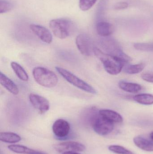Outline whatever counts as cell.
<instances>
[{
    "label": "cell",
    "mask_w": 153,
    "mask_h": 154,
    "mask_svg": "<svg viewBox=\"0 0 153 154\" xmlns=\"http://www.w3.org/2000/svg\"><path fill=\"white\" fill-rule=\"evenodd\" d=\"M98 0H80L79 7L82 11H87L92 8Z\"/></svg>",
    "instance_id": "obj_25"
},
{
    "label": "cell",
    "mask_w": 153,
    "mask_h": 154,
    "mask_svg": "<svg viewBox=\"0 0 153 154\" xmlns=\"http://www.w3.org/2000/svg\"><path fill=\"white\" fill-rule=\"evenodd\" d=\"M54 149L59 153L66 152H81L85 150L84 145L74 141H67L54 145Z\"/></svg>",
    "instance_id": "obj_9"
},
{
    "label": "cell",
    "mask_w": 153,
    "mask_h": 154,
    "mask_svg": "<svg viewBox=\"0 0 153 154\" xmlns=\"http://www.w3.org/2000/svg\"><path fill=\"white\" fill-rule=\"evenodd\" d=\"M63 154H81L77 153V152H66L63 153Z\"/></svg>",
    "instance_id": "obj_30"
},
{
    "label": "cell",
    "mask_w": 153,
    "mask_h": 154,
    "mask_svg": "<svg viewBox=\"0 0 153 154\" xmlns=\"http://www.w3.org/2000/svg\"><path fill=\"white\" fill-rule=\"evenodd\" d=\"M104 45L107 54L115 57L124 64H128L132 60V58L123 51L117 42L112 39H107L104 42Z\"/></svg>",
    "instance_id": "obj_5"
},
{
    "label": "cell",
    "mask_w": 153,
    "mask_h": 154,
    "mask_svg": "<svg viewBox=\"0 0 153 154\" xmlns=\"http://www.w3.org/2000/svg\"><path fill=\"white\" fill-rule=\"evenodd\" d=\"M93 53L103 64L105 70L111 75H117L123 70L125 64L115 57L97 48H94Z\"/></svg>",
    "instance_id": "obj_1"
},
{
    "label": "cell",
    "mask_w": 153,
    "mask_h": 154,
    "mask_svg": "<svg viewBox=\"0 0 153 154\" xmlns=\"http://www.w3.org/2000/svg\"><path fill=\"white\" fill-rule=\"evenodd\" d=\"M109 150L112 152L117 154H135L130 150L126 149L121 146L113 145L110 146L108 147Z\"/></svg>",
    "instance_id": "obj_23"
},
{
    "label": "cell",
    "mask_w": 153,
    "mask_h": 154,
    "mask_svg": "<svg viewBox=\"0 0 153 154\" xmlns=\"http://www.w3.org/2000/svg\"><path fill=\"white\" fill-rule=\"evenodd\" d=\"M135 101L139 104L144 105H151L153 104V95L143 93L135 95L133 97Z\"/></svg>",
    "instance_id": "obj_19"
},
{
    "label": "cell",
    "mask_w": 153,
    "mask_h": 154,
    "mask_svg": "<svg viewBox=\"0 0 153 154\" xmlns=\"http://www.w3.org/2000/svg\"><path fill=\"white\" fill-rule=\"evenodd\" d=\"M8 148L12 152L19 154H28L34 151L27 146L20 145H10L8 146Z\"/></svg>",
    "instance_id": "obj_21"
},
{
    "label": "cell",
    "mask_w": 153,
    "mask_h": 154,
    "mask_svg": "<svg viewBox=\"0 0 153 154\" xmlns=\"http://www.w3.org/2000/svg\"><path fill=\"white\" fill-rule=\"evenodd\" d=\"M109 0H101L98 5L96 13V19L98 20V22L102 21L106 11L107 5L108 3Z\"/></svg>",
    "instance_id": "obj_22"
},
{
    "label": "cell",
    "mask_w": 153,
    "mask_h": 154,
    "mask_svg": "<svg viewBox=\"0 0 153 154\" xmlns=\"http://www.w3.org/2000/svg\"><path fill=\"white\" fill-rule=\"evenodd\" d=\"M13 4L8 0H0V14L5 13L11 11Z\"/></svg>",
    "instance_id": "obj_24"
},
{
    "label": "cell",
    "mask_w": 153,
    "mask_h": 154,
    "mask_svg": "<svg viewBox=\"0 0 153 154\" xmlns=\"http://www.w3.org/2000/svg\"><path fill=\"white\" fill-rule=\"evenodd\" d=\"M134 142L137 146L143 151L153 152V141L152 139L149 140L138 136L134 138Z\"/></svg>",
    "instance_id": "obj_14"
},
{
    "label": "cell",
    "mask_w": 153,
    "mask_h": 154,
    "mask_svg": "<svg viewBox=\"0 0 153 154\" xmlns=\"http://www.w3.org/2000/svg\"><path fill=\"white\" fill-rule=\"evenodd\" d=\"M31 31L38 37L43 42L50 44L53 40L52 34L48 29L44 26L32 24L30 26Z\"/></svg>",
    "instance_id": "obj_10"
},
{
    "label": "cell",
    "mask_w": 153,
    "mask_h": 154,
    "mask_svg": "<svg viewBox=\"0 0 153 154\" xmlns=\"http://www.w3.org/2000/svg\"><path fill=\"white\" fill-rule=\"evenodd\" d=\"M28 154H46L42 152H38V151H36L34 150L33 152L30 153Z\"/></svg>",
    "instance_id": "obj_29"
},
{
    "label": "cell",
    "mask_w": 153,
    "mask_h": 154,
    "mask_svg": "<svg viewBox=\"0 0 153 154\" xmlns=\"http://www.w3.org/2000/svg\"><path fill=\"white\" fill-rule=\"evenodd\" d=\"M134 47L136 49L141 51H153V42L135 43Z\"/></svg>",
    "instance_id": "obj_26"
},
{
    "label": "cell",
    "mask_w": 153,
    "mask_h": 154,
    "mask_svg": "<svg viewBox=\"0 0 153 154\" xmlns=\"http://www.w3.org/2000/svg\"><path fill=\"white\" fill-rule=\"evenodd\" d=\"M49 25L55 36L61 39L69 37L75 29L73 23L71 20L66 18L51 20L49 22Z\"/></svg>",
    "instance_id": "obj_2"
},
{
    "label": "cell",
    "mask_w": 153,
    "mask_h": 154,
    "mask_svg": "<svg viewBox=\"0 0 153 154\" xmlns=\"http://www.w3.org/2000/svg\"><path fill=\"white\" fill-rule=\"evenodd\" d=\"M32 75L38 84L46 88H54L58 82V78L56 75L53 71L45 68H34Z\"/></svg>",
    "instance_id": "obj_3"
},
{
    "label": "cell",
    "mask_w": 153,
    "mask_h": 154,
    "mask_svg": "<svg viewBox=\"0 0 153 154\" xmlns=\"http://www.w3.org/2000/svg\"><path fill=\"white\" fill-rule=\"evenodd\" d=\"M0 82L1 85L12 94L14 95L19 94V89L17 85L1 72L0 73Z\"/></svg>",
    "instance_id": "obj_12"
},
{
    "label": "cell",
    "mask_w": 153,
    "mask_h": 154,
    "mask_svg": "<svg viewBox=\"0 0 153 154\" xmlns=\"http://www.w3.org/2000/svg\"><path fill=\"white\" fill-rule=\"evenodd\" d=\"M71 127L70 124L66 120L58 119L55 121L52 126L53 133L58 137H64L70 133Z\"/></svg>",
    "instance_id": "obj_11"
},
{
    "label": "cell",
    "mask_w": 153,
    "mask_h": 154,
    "mask_svg": "<svg viewBox=\"0 0 153 154\" xmlns=\"http://www.w3.org/2000/svg\"><path fill=\"white\" fill-rule=\"evenodd\" d=\"M76 46L78 50L82 55L85 56H90L92 52L93 53L92 42L91 39L86 34H81L76 37L75 40Z\"/></svg>",
    "instance_id": "obj_7"
},
{
    "label": "cell",
    "mask_w": 153,
    "mask_h": 154,
    "mask_svg": "<svg viewBox=\"0 0 153 154\" xmlns=\"http://www.w3.org/2000/svg\"><path fill=\"white\" fill-rule=\"evenodd\" d=\"M93 130L101 136L109 134L114 129V123L102 116L99 113L94 118L91 123Z\"/></svg>",
    "instance_id": "obj_6"
},
{
    "label": "cell",
    "mask_w": 153,
    "mask_h": 154,
    "mask_svg": "<svg viewBox=\"0 0 153 154\" xmlns=\"http://www.w3.org/2000/svg\"><path fill=\"white\" fill-rule=\"evenodd\" d=\"M96 29L98 34L103 37L110 36L114 31L112 24L107 22L100 21L98 22L96 25Z\"/></svg>",
    "instance_id": "obj_13"
},
{
    "label": "cell",
    "mask_w": 153,
    "mask_h": 154,
    "mask_svg": "<svg viewBox=\"0 0 153 154\" xmlns=\"http://www.w3.org/2000/svg\"><path fill=\"white\" fill-rule=\"evenodd\" d=\"M30 102L33 107L40 114H45L49 110L50 104L46 98L38 94L31 93L29 96Z\"/></svg>",
    "instance_id": "obj_8"
},
{
    "label": "cell",
    "mask_w": 153,
    "mask_h": 154,
    "mask_svg": "<svg viewBox=\"0 0 153 154\" xmlns=\"http://www.w3.org/2000/svg\"><path fill=\"white\" fill-rule=\"evenodd\" d=\"M100 115L112 123H122L123 121L122 116L117 112L110 109H103L99 110Z\"/></svg>",
    "instance_id": "obj_15"
},
{
    "label": "cell",
    "mask_w": 153,
    "mask_h": 154,
    "mask_svg": "<svg viewBox=\"0 0 153 154\" xmlns=\"http://www.w3.org/2000/svg\"><path fill=\"white\" fill-rule=\"evenodd\" d=\"M128 5L126 2H119L114 5V8L116 10H123L128 7Z\"/></svg>",
    "instance_id": "obj_27"
},
{
    "label": "cell",
    "mask_w": 153,
    "mask_h": 154,
    "mask_svg": "<svg viewBox=\"0 0 153 154\" xmlns=\"http://www.w3.org/2000/svg\"><path fill=\"white\" fill-rule=\"evenodd\" d=\"M145 67L143 63H139L136 65H128L124 66L123 69L125 73L129 75H134L142 72Z\"/></svg>",
    "instance_id": "obj_20"
},
{
    "label": "cell",
    "mask_w": 153,
    "mask_h": 154,
    "mask_svg": "<svg viewBox=\"0 0 153 154\" xmlns=\"http://www.w3.org/2000/svg\"><path fill=\"white\" fill-rule=\"evenodd\" d=\"M11 67L17 76L23 81H27L28 80V76L26 70L16 62H12L10 64Z\"/></svg>",
    "instance_id": "obj_18"
},
{
    "label": "cell",
    "mask_w": 153,
    "mask_h": 154,
    "mask_svg": "<svg viewBox=\"0 0 153 154\" xmlns=\"http://www.w3.org/2000/svg\"><path fill=\"white\" fill-rule=\"evenodd\" d=\"M55 69L60 75L75 87L88 93L92 94H97V91L94 88L74 75L70 71L58 66L56 67Z\"/></svg>",
    "instance_id": "obj_4"
},
{
    "label": "cell",
    "mask_w": 153,
    "mask_h": 154,
    "mask_svg": "<svg viewBox=\"0 0 153 154\" xmlns=\"http://www.w3.org/2000/svg\"><path fill=\"white\" fill-rule=\"evenodd\" d=\"M119 86L123 91L129 93H137L142 89V87L140 84L124 81L119 82Z\"/></svg>",
    "instance_id": "obj_16"
},
{
    "label": "cell",
    "mask_w": 153,
    "mask_h": 154,
    "mask_svg": "<svg viewBox=\"0 0 153 154\" xmlns=\"http://www.w3.org/2000/svg\"><path fill=\"white\" fill-rule=\"evenodd\" d=\"M142 78L145 81L153 83V74L144 73L142 75Z\"/></svg>",
    "instance_id": "obj_28"
},
{
    "label": "cell",
    "mask_w": 153,
    "mask_h": 154,
    "mask_svg": "<svg viewBox=\"0 0 153 154\" xmlns=\"http://www.w3.org/2000/svg\"><path fill=\"white\" fill-rule=\"evenodd\" d=\"M150 137H151V139L153 141V132H152L150 134Z\"/></svg>",
    "instance_id": "obj_31"
},
{
    "label": "cell",
    "mask_w": 153,
    "mask_h": 154,
    "mask_svg": "<svg viewBox=\"0 0 153 154\" xmlns=\"http://www.w3.org/2000/svg\"><path fill=\"white\" fill-rule=\"evenodd\" d=\"M21 140L20 136L11 132H1L0 134V140L4 143H15Z\"/></svg>",
    "instance_id": "obj_17"
}]
</instances>
